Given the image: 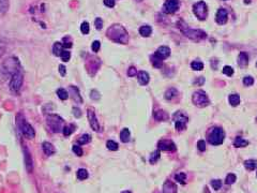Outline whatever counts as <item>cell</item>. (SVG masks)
Here are the masks:
<instances>
[{
	"label": "cell",
	"mask_w": 257,
	"mask_h": 193,
	"mask_svg": "<svg viewBox=\"0 0 257 193\" xmlns=\"http://www.w3.org/2000/svg\"><path fill=\"white\" fill-rule=\"evenodd\" d=\"M106 36L113 42L120 43V44H127L128 42V34L127 30L119 24H114L110 26L106 31Z\"/></svg>",
	"instance_id": "obj_1"
},
{
	"label": "cell",
	"mask_w": 257,
	"mask_h": 193,
	"mask_svg": "<svg viewBox=\"0 0 257 193\" xmlns=\"http://www.w3.org/2000/svg\"><path fill=\"white\" fill-rule=\"evenodd\" d=\"M178 26H179L180 30H181L182 33H183L184 36L192 39L194 41H200V40H202V39L207 38L206 32H204L202 30H199V29H192V28L188 27L186 24L184 23L183 21H180L179 23H178Z\"/></svg>",
	"instance_id": "obj_2"
},
{
	"label": "cell",
	"mask_w": 257,
	"mask_h": 193,
	"mask_svg": "<svg viewBox=\"0 0 257 193\" xmlns=\"http://www.w3.org/2000/svg\"><path fill=\"white\" fill-rule=\"evenodd\" d=\"M46 121H47L48 127L53 130V132H56V133L62 131L63 128L65 127V123H64L65 121L59 116V115L48 114L46 117Z\"/></svg>",
	"instance_id": "obj_3"
},
{
	"label": "cell",
	"mask_w": 257,
	"mask_h": 193,
	"mask_svg": "<svg viewBox=\"0 0 257 193\" xmlns=\"http://www.w3.org/2000/svg\"><path fill=\"white\" fill-rule=\"evenodd\" d=\"M16 120H17V125H18L19 130H21V132L23 133V135L25 136V137L29 138V140L34 138V136H36V131H34L33 128L24 119V117L21 116V115H17Z\"/></svg>",
	"instance_id": "obj_4"
},
{
	"label": "cell",
	"mask_w": 257,
	"mask_h": 193,
	"mask_svg": "<svg viewBox=\"0 0 257 193\" xmlns=\"http://www.w3.org/2000/svg\"><path fill=\"white\" fill-rule=\"evenodd\" d=\"M224 140H225V131L220 127L213 128L208 135V142L215 146L223 144Z\"/></svg>",
	"instance_id": "obj_5"
},
{
	"label": "cell",
	"mask_w": 257,
	"mask_h": 193,
	"mask_svg": "<svg viewBox=\"0 0 257 193\" xmlns=\"http://www.w3.org/2000/svg\"><path fill=\"white\" fill-rule=\"evenodd\" d=\"M192 101L194 105H196L197 107H206L210 103L209 98L204 90H197L194 92L192 96Z\"/></svg>",
	"instance_id": "obj_6"
},
{
	"label": "cell",
	"mask_w": 257,
	"mask_h": 193,
	"mask_svg": "<svg viewBox=\"0 0 257 193\" xmlns=\"http://www.w3.org/2000/svg\"><path fill=\"white\" fill-rule=\"evenodd\" d=\"M194 15L197 17L199 21H206L208 17V6L205 1H198L193 6Z\"/></svg>",
	"instance_id": "obj_7"
},
{
	"label": "cell",
	"mask_w": 257,
	"mask_h": 193,
	"mask_svg": "<svg viewBox=\"0 0 257 193\" xmlns=\"http://www.w3.org/2000/svg\"><path fill=\"white\" fill-rule=\"evenodd\" d=\"M174 121H175V127L177 131H182L186 128V123L189 121L188 116L181 112H177L174 115Z\"/></svg>",
	"instance_id": "obj_8"
},
{
	"label": "cell",
	"mask_w": 257,
	"mask_h": 193,
	"mask_svg": "<svg viewBox=\"0 0 257 193\" xmlns=\"http://www.w3.org/2000/svg\"><path fill=\"white\" fill-rule=\"evenodd\" d=\"M21 85H23V75L16 71L14 74L12 75L10 81V89L12 91H18L21 89Z\"/></svg>",
	"instance_id": "obj_9"
},
{
	"label": "cell",
	"mask_w": 257,
	"mask_h": 193,
	"mask_svg": "<svg viewBox=\"0 0 257 193\" xmlns=\"http://www.w3.org/2000/svg\"><path fill=\"white\" fill-rule=\"evenodd\" d=\"M180 1L179 0H166L163 6V12L166 14H174L179 10Z\"/></svg>",
	"instance_id": "obj_10"
},
{
	"label": "cell",
	"mask_w": 257,
	"mask_h": 193,
	"mask_svg": "<svg viewBox=\"0 0 257 193\" xmlns=\"http://www.w3.org/2000/svg\"><path fill=\"white\" fill-rule=\"evenodd\" d=\"M158 148L163 151H175L177 147L171 140H161L158 143Z\"/></svg>",
	"instance_id": "obj_11"
},
{
	"label": "cell",
	"mask_w": 257,
	"mask_h": 193,
	"mask_svg": "<svg viewBox=\"0 0 257 193\" xmlns=\"http://www.w3.org/2000/svg\"><path fill=\"white\" fill-rule=\"evenodd\" d=\"M87 115H88V120H89V123H90V127L92 128L93 131L99 132L100 125H99V122H98L97 117H95L94 110H93L92 107L88 108V110H87Z\"/></svg>",
	"instance_id": "obj_12"
},
{
	"label": "cell",
	"mask_w": 257,
	"mask_h": 193,
	"mask_svg": "<svg viewBox=\"0 0 257 193\" xmlns=\"http://www.w3.org/2000/svg\"><path fill=\"white\" fill-rule=\"evenodd\" d=\"M227 19H228L227 10L224 8H220L217 12V15H215V21L219 25H224V24L227 23Z\"/></svg>",
	"instance_id": "obj_13"
},
{
	"label": "cell",
	"mask_w": 257,
	"mask_h": 193,
	"mask_svg": "<svg viewBox=\"0 0 257 193\" xmlns=\"http://www.w3.org/2000/svg\"><path fill=\"white\" fill-rule=\"evenodd\" d=\"M154 55H155L158 58H160L161 60H164L171 56V48H169L168 46H160L158 49H156Z\"/></svg>",
	"instance_id": "obj_14"
},
{
	"label": "cell",
	"mask_w": 257,
	"mask_h": 193,
	"mask_svg": "<svg viewBox=\"0 0 257 193\" xmlns=\"http://www.w3.org/2000/svg\"><path fill=\"white\" fill-rule=\"evenodd\" d=\"M24 157H25V164H26V168H27V172L31 173L33 171V162H32L31 155L28 151L27 147H24Z\"/></svg>",
	"instance_id": "obj_15"
},
{
	"label": "cell",
	"mask_w": 257,
	"mask_h": 193,
	"mask_svg": "<svg viewBox=\"0 0 257 193\" xmlns=\"http://www.w3.org/2000/svg\"><path fill=\"white\" fill-rule=\"evenodd\" d=\"M177 192V186L171 180H166L163 185V193H176Z\"/></svg>",
	"instance_id": "obj_16"
},
{
	"label": "cell",
	"mask_w": 257,
	"mask_h": 193,
	"mask_svg": "<svg viewBox=\"0 0 257 193\" xmlns=\"http://www.w3.org/2000/svg\"><path fill=\"white\" fill-rule=\"evenodd\" d=\"M70 94H71L72 98H73V100L75 102H77V103H82V97H80V94H79V90H78L77 87H75V86H70Z\"/></svg>",
	"instance_id": "obj_17"
},
{
	"label": "cell",
	"mask_w": 257,
	"mask_h": 193,
	"mask_svg": "<svg viewBox=\"0 0 257 193\" xmlns=\"http://www.w3.org/2000/svg\"><path fill=\"white\" fill-rule=\"evenodd\" d=\"M137 79H138V83L140 84V85L145 86L149 83L150 77H149V74H148L146 71H139V72L137 73Z\"/></svg>",
	"instance_id": "obj_18"
},
{
	"label": "cell",
	"mask_w": 257,
	"mask_h": 193,
	"mask_svg": "<svg viewBox=\"0 0 257 193\" xmlns=\"http://www.w3.org/2000/svg\"><path fill=\"white\" fill-rule=\"evenodd\" d=\"M42 148H43V151H44V153L47 156V157H49V156H53L54 153L56 152V149L55 147H54L53 144H51L49 142H44L42 144Z\"/></svg>",
	"instance_id": "obj_19"
},
{
	"label": "cell",
	"mask_w": 257,
	"mask_h": 193,
	"mask_svg": "<svg viewBox=\"0 0 257 193\" xmlns=\"http://www.w3.org/2000/svg\"><path fill=\"white\" fill-rule=\"evenodd\" d=\"M247 64H249V55H247V53H244V52H241V53L239 54V56H238V64H239V67H241V68H244V67L247 66Z\"/></svg>",
	"instance_id": "obj_20"
},
{
	"label": "cell",
	"mask_w": 257,
	"mask_h": 193,
	"mask_svg": "<svg viewBox=\"0 0 257 193\" xmlns=\"http://www.w3.org/2000/svg\"><path fill=\"white\" fill-rule=\"evenodd\" d=\"M153 117H154V119L158 121H165L168 119V114H167L166 112H164V110H156V112H154Z\"/></svg>",
	"instance_id": "obj_21"
},
{
	"label": "cell",
	"mask_w": 257,
	"mask_h": 193,
	"mask_svg": "<svg viewBox=\"0 0 257 193\" xmlns=\"http://www.w3.org/2000/svg\"><path fill=\"white\" fill-rule=\"evenodd\" d=\"M139 33H140L141 37L147 38V37H149L152 33V28L148 25H144L141 27H139Z\"/></svg>",
	"instance_id": "obj_22"
},
{
	"label": "cell",
	"mask_w": 257,
	"mask_h": 193,
	"mask_svg": "<svg viewBox=\"0 0 257 193\" xmlns=\"http://www.w3.org/2000/svg\"><path fill=\"white\" fill-rule=\"evenodd\" d=\"M130 137H131L130 130H128V128H125V129H122V131L120 132V140H121V142L128 143V141H130Z\"/></svg>",
	"instance_id": "obj_23"
},
{
	"label": "cell",
	"mask_w": 257,
	"mask_h": 193,
	"mask_svg": "<svg viewBox=\"0 0 257 193\" xmlns=\"http://www.w3.org/2000/svg\"><path fill=\"white\" fill-rule=\"evenodd\" d=\"M62 52H63V45L60 42H56L53 45V53L55 56H61Z\"/></svg>",
	"instance_id": "obj_24"
},
{
	"label": "cell",
	"mask_w": 257,
	"mask_h": 193,
	"mask_svg": "<svg viewBox=\"0 0 257 193\" xmlns=\"http://www.w3.org/2000/svg\"><path fill=\"white\" fill-rule=\"evenodd\" d=\"M247 145H249V142L242 137H237L234 142V146L237 147V148H242V147H245Z\"/></svg>",
	"instance_id": "obj_25"
},
{
	"label": "cell",
	"mask_w": 257,
	"mask_h": 193,
	"mask_svg": "<svg viewBox=\"0 0 257 193\" xmlns=\"http://www.w3.org/2000/svg\"><path fill=\"white\" fill-rule=\"evenodd\" d=\"M244 166L247 170H250V171H254L257 168V160H253V159H250V160H247V161H244Z\"/></svg>",
	"instance_id": "obj_26"
},
{
	"label": "cell",
	"mask_w": 257,
	"mask_h": 193,
	"mask_svg": "<svg viewBox=\"0 0 257 193\" xmlns=\"http://www.w3.org/2000/svg\"><path fill=\"white\" fill-rule=\"evenodd\" d=\"M228 101H229V104L232 106H237V105H239V103H240V97L236 94L230 95L229 98H228Z\"/></svg>",
	"instance_id": "obj_27"
},
{
	"label": "cell",
	"mask_w": 257,
	"mask_h": 193,
	"mask_svg": "<svg viewBox=\"0 0 257 193\" xmlns=\"http://www.w3.org/2000/svg\"><path fill=\"white\" fill-rule=\"evenodd\" d=\"M76 176H77V178L79 179V180H85V179H87L89 176L88 171L85 170V168H79V170L77 171V173H76Z\"/></svg>",
	"instance_id": "obj_28"
},
{
	"label": "cell",
	"mask_w": 257,
	"mask_h": 193,
	"mask_svg": "<svg viewBox=\"0 0 257 193\" xmlns=\"http://www.w3.org/2000/svg\"><path fill=\"white\" fill-rule=\"evenodd\" d=\"M177 95H178V91L176 88H169V89H167V91L165 92V99L171 100L177 96Z\"/></svg>",
	"instance_id": "obj_29"
},
{
	"label": "cell",
	"mask_w": 257,
	"mask_h": 193,
	"mask_svg": "<svg viewBox=\"0 0 257 193\" xmlns=\"http://www.w3.org/2000/svg\"><path fill=\"white\" fill-rule=\"evenodd\" d=\"M150 59H151L152 66H153L154 68H161V67L163 66V60H161L160 58H158L154 54L150 57Z\"/></svg>",
	"instance_id": "obj_30"
},
{
	"label": "cell",
	"mask_w": 257,
	"mask_h": 193,
	"mask_svg": "<svg viewBox=\"0 0 257 193\" xmlns=\"http://www.w3.org/2000/svg\"><path fill=\"white\" fill-rule=\"evenodd\" d=\"M90 141H91V136L89 135V134H84V135H82L79 138H78L77 143H78V145H86V144H88Z\"/></svg>",
	"instance_id": "obj_31"
},
{
	"label": "cell",
	"mask_w": 257,
	"mask_h": 193,
	"mask_svg": "<svg viewBox=\"0 0 257 193\" xmlns=\"http://www.w3.org/2000/svg\"><path fill=\"white\" fill-rule=\"evenodd\" d=\"M191 68L195 71H200L204 69V64L199 60H194V61L191 64Z\"/></svg>",
	"instance_id": "obj_32"
},
{
	"label": "cell",
	"mask_w": 257,
	"mask_h": 193,
	"mask_svg": "<svg viewBox=\"0 0 257 193\" xmlns=\"http://www.w3.org/2000/svg\"><path fill=\"white\" fill-rule=\"evenodd\" d=\"M159 159H160V150H155L150 155L149 162L151 164H154V163H156V161H158Z\"/></svg>",
	"instance_id": "obj_33"
},
{
	"label": "cell",
	"mask_w": 257,
	"mask_h": 193,
	"mask_svg": "<svg viewBox=\"0 0 257 193\" xmlns=\"http://www.w3.org/2000/svg\"><path fill=\"white\" fill-rule=\"evenodd\" d=\"M9 9V0H0V14H4Z\"/></svg>",
	"instance_id": "obj_34"
},
{
	"label": "cell",
	"mask_w": 257,
	"mask_h": 193,
	"mask_svg": "<svg viewBox=\"0 0 257 193\" xmlns=\"http://www.w3.org/2000/svg\"><path fill=\"white\" fill-rule=\"evenodd\" d=\"M57 95L58 97L60 98L61 100H67V98H69V94H67V91L63 88H60V89L57 90Z\"/></svg>",
	"instance_id": "obj_35"
},
{
	"label": "cell",
	"mask_w": 257,
	"mask_h": 193,
	"mask_svg": "<svg viewBox=\"0 0 257 193\" xmlns=\"http://www.w3.org/2000/svg\"><path fill=\"white\" fill-rule=\"evenodd\" d=\"M106 146H107V148L112 151L118 150V147H119L118 144H117L116 142H114V141H108V142L106 143Z\"/></svg>",
	"instance_id": "obj_36"
},
{
	"label": "cell",
	"mask_w": 257,
	"mask_h": 193,
	"mask_svg": "<svg viewBox=\"0 0 257 193\" xmlns=\"http://www.w3.org/2000/svg\"><path fill=\"white\" fill-rule=\"evenodd\" d=\"M80 31H82V33H84V34L89 33V31H90V26H89V24L87 23V21L82 23V25H80Z\"/></svg>",
	"instance_id": "obj_37"
},
{
	"label": "cell",
	"mask_w": 257,
	"mask_h": 193,
	"mask_svg": "<svg viewBox=\"0 0 257 193\" xmlns=\"http://www.w3.org/2000/svg\"><path fill=\"white\" fill-rule=\"evenodd\" d=\"M175 179L178 181V183H182V185H184L186 183V175L184 174V173H179V174H177L175 176Z\"/></svg>",
	"instance_id": "obj_38"
},
{
	"label": "cell",
	"mask_w": 257,
	"mask_h": 193,
	"mask_svg": "<svg viewBox=\"0 0 257 193\" xmlns=\"http://www.w3.org/2000/svg\"><path fill=\"white\" fill-rule=\"evenodd\" d=\"M236 179H237V177L235 174H228L225 179V183H227V185H232L234 183H236Z\"/></svg>",
	"instance_id": "obj_39"
},
{
	"label": "cell",
	"mask_w": 257,
	"mask_h": 193,
	"mask_svg": "<svg viewBox=\"0 0 257 193\" xmlns=\"http://www.w3.org/2000/svg\"><path fill=\"white\" fill-rule=\"evenodd\" d=\"M211 186L214 190H220L222 187V181L220 179H214V180L211 181Z\"/></svg>",
	"instance_id": "obj_40"
},
{
	"label": "cell",
	"mask_w": 257,
	"mask_h": 193,
	"mask_svg": "<svg viewBox=\"0 0 257 193\" xmlns=\"http://www.w3.org/2000/svg\"><path fill=\"white\" fill-rule=\"evenodd\" d=\"M223 73L227 75V76H232V75L234 74V69L229 66H225L223 68Z\"/></svg>",
	"instance_id": "obj_41"
},
{
	"label": "cell",
	"mask_w": 257,
	"mask_h": 193,
	"mask_svg": "<svg viewBox=\"0 0 257 193\" xmlns=\"http://www.w3.org/2000/svg\"><path fill=\"white\" fill-rule=\"evenodd\" d=\"M72 150H73V152L75 153L76 156H78V157H82V149L80 146H77V145H75V146L72 147Z\"/></svg>",
	"instance_id": "obj_42"
},
{
	"label": "cell",
	"mask_w": 257,
	"mask_h": 193,
	"mask_svg": "<svg viewBox=\"0 0 257 193\" xmlns=\"http://www.w3.org/2000/svg\"><path fill=\"white\" fill-rule=\"evenodd\" d=\"M60 57H61L62 61L67 62L70 60V58H71V54H70V52H67V51H63Z\"/></svg>",
	"instance_id": "obj_43"
},
{
	"label": "cell",
	"mask_w": 257,
	"mask_h": 193,
	"mask_svg": "<svg viewBox=\"0 0 257 193\" xmlns=\"http://www.w3.org/2000/svg\"><path fill=\"white\" fill-rule=\"evenodd\" d=\"M243 84L245 86H252L254 84V79L252 76H245L243 79Z\"/></svg>",
	"instance_id": "obj_44"
},
{
	"label": "cell",
	"mask_w": 257,
	"mask_h": 193,
	"mask_svg": "<svg viewBox=\"0 0 257 193\" xmlns=\"http://www.w3.org/2000/svg\"><path fill=\"white\" fill-rule=\"evenodd\" d=\"M100 47H101V43H100L99 41H93L92 45H91V48H92V51L94 52V53H98V52H99Z\"/></svg>",
	"instance_id": "obj_45"
},
{
	"label": "cell",
	"mask_w": 257,
	"mask_h": 193,
	"mask_svg": "<svg viewBox=\"0 0 257 193\" xmlns=\"http://www.w3.org/2000/svg\"><path fill=\"white\" fill-rule=\"evenodd\" d=\"M197 148L199 149L200 151H205V150H206V142H205L204 140L198 141V143H197Z\"/></svg>",
	"instance_id": "obj_46"
},
{
	"label": "cell",
	"mask_w": 257,
	"mask_h": 193,
	"mask_svg": "<svg viewBox=\"0 0 257 193\" xmlns=\"http://www.w3.org/2000/svg\"><path fill=\"white\" fill-rule=\"evenodd\" d=\"M94 25H95V28H97L98 30H101L102 28H103V21H102L101 18H95Z\"/></svg>",
	"instance_id": "obj_47"
},
{
	"label": "cell",
	"mask_w": 257,
	"mask_h": 193,
	"mask_svg": "<svg viewBox=\"0 0 257 193\" xmlns=\"http://www.w3.org/2000/svg\"><path fill=\"white\" fill-rule=\"evenodd\" d=\"M62 132H63V134L65 136H69L70 134L73 132V128H72V125H70V127H67V125H65L63 128V130H62Z\"/></svg>",
	"instance_id": "obj_48"
},
{
	"label": "cell",
	"mask_w": 257,
	"mask_h": 193,
	"mask_svg": "<svg viewBox=\"0 0 257 193\" xmlns=\"http://www.w3.org/2000/svg\"><path fill=\"white\" fill-rule=\"evenodd\" d=\"M63 47H65V48H70V47H72V45H73V43L71 42V41L69 40V38L67 37H65V38L63 39Z\"/></svg>",
	"instance_id": "obj_49"
},
{
	"label": "cell",
	"mask_w": 257,
	"mask_h": 193,
	"mask_svg": "<svg viewBox=\"0 0 257 193\" xmlns=\"http://www.w3.org/2000/svg\"><path fill=\"white\" fill-rule=\"evenodd\" d=\"M72 112H73L74 116H75L76 118H80V117H82V110H80L79 108H77V107H73V110H72Z\"/></svg>",
	"instance_id": "obj_50"
},
{
	"label": "cell",
	"mask_w": 257,
	"mask_h": 193,
	"mask_svg": "<svg viewBox=\"0 0 257 193\" xmlns=\"http://www.w3.org/2000/svg\"><path fill=\"white\" fill-rule=\"evenodd\" d=\"M136 74H137V71H136V69H135V67H131L128 71V75L130 77H133V76H135Z\"/></svg>",
	"instance_id": "obj_51"
},
{
	"label": "cell",
	"mask_w": 257,
	"mask_h": 193,
	"mask_svg": "<svg viewBox=\"0 0 257 193\" xmlns=\"http://www.w3.org/2000/svg\"><path fill=\"white\" fill-rule=\"evenodd\" d=\"M90 97L92 100H99L100 99V94L97 91V90H92V91L90 92Z\"/></svg>",
	"instance_id": "obj_52"
},
{
	"label": "cell",
	"mask_w": 257,
	"mask_h": 193,
	"mask_svg": "<svg viewBox=\"0 0 257 193\" xmlns=\"http://www.w3.org/2000/svg\"><path fill=\"white\" fill-rule=\"evenodd\" d=\"M115 3H116L115 0H104V4H105L106 6H108V8L115 6Z\"/></svg>",
	"instance_id": "obj_53"
},
{
	"label": "cell",
	"mask_w": 257,
	"mask_h": 193,
	"mask_svg": "<svg viewBox=\"0 0 257 193\" xmlns=\"http://www.w3.org/2000/svg\"><path fill=\"white\" fill-rule=\"evenodd\" d=\"M59 72H60V75H61V76H64V75L67 74V69H65V67L63 64H60L59 66Z\"/></svg>",
	"instance_id": "obj_54"
},
{
	"label": "cell",
	"mask_w": 257,
	"mask_h": 193,
	"mask_svg": "<svg viewBox=\"0 0 257 193\" xmlns=\"http://www.w3.org/2000/svg\"><path fill=\"white\" fill-rule=\"evenodd\" d=\"M205 83V79L204 77H199V79H197V81H195V84L198 86H201L202 84Z\"/></svg>",
	"instance_id": "obj_55"
},
{
	"label": "cell",
	"mask_w": 257,
	"mask_h": 193,
	"mask_svg": "<svg viewBox=\"0 0 257 193\" xmlns=\"http://www.w3.org/2000/svg\"><path fill=\"white\" fill-rule=\"evenodd\" d=\"M121 193H131L130 191H123V192H121Z\"/></svg>",
	"instance_id": "obj_56"
},
{
	"label": "cell",
	"mask_w": 257,
	"mask_h": 193,
	"mask_svg": "<svg viewBox=\"0 0 257 193\" xmlns=\"http://www.w3.org/2000/svg\"><path fill=\"white\" fill-rule=\"evenodd\" d=\"M136 1H138V2H139V1H141V0H136Z\"/></svg>",
	"instance_id": "obj_57"
},
{
	"label": "cell",
	"mask_w": 257,
	"mask_h": 193,
	"mask_svg": "<svg viewBox=\"0 0 257 193\" xmlns=\"http://www.w3.org/2000/svg\"><path fill=\"white\" fill-rule=\"evenodd\" d=\"M256 122H257V117H256Z\"/></svg>",
	"instance_id": "obj_58"
},
{
	"label": "cell",
	"mask_w": 257,
	"mask_h": 193,
	"mask_svg": "<svg viewBox=\"0 0 257 193\" xmlns=\"http://www.w3.org/2000/svg\"><path fill=\"white\" fill-rule=\"evenodd\" d=\"M256 67H257V61H256Z\"/></svg>",
	"instance_id": "obj_59"
},
{
	"label": "cell",
	"mask_w": 257,
	"mask_h": 193,
	"mask_svg": "<svg viewBox=\"0 0 257 193\" xmlns=\"http://www.w3.org/2000/svg\"><path fill=\"white\" fill-rule=\"evenodd\" d=\"M256 177H257V173H256Z\"/></svg>",
	"instance_id": "obj_60"
},
{
	"label": "cell",
	"mask_w": 257,
	"mask_h": 193,
	"mask_svg": "<svg viewBox=\"0 0 257 193\" xmlns=\"http://www.w3.org/2000/svg\"><path fill=\"white\" fill-rule=\"evenodd\" d=\"M223 1H225V0H223Z\"/></svg>",
	"instance_id": "obj_61"
}]
</instances>
